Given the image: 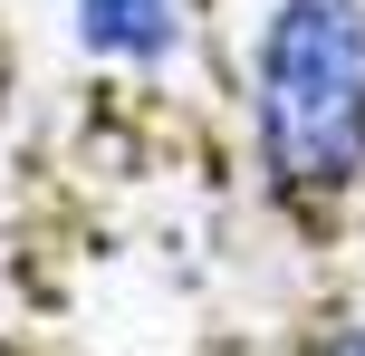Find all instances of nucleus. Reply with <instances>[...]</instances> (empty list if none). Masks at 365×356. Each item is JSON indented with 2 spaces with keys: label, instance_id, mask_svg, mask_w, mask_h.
<instances>
[{
  "label": "nucleus",
  "instance_id": "f03ea898",
  "mask_svg": "<svg viewBox=\"0 0 365 356\" xmlns=\"http://www.w3.org/2000/svg\"><path fill=\"white\" fill-rule=\"evenodd\" d=\"M68 19H77V49L125 77H154L182 49V0H68Z\"/></svg>",
  "mask_w": 365,
  "mask_h": 356
},
{
  "label": "nucleus",
  "instance_id": "f257e3e1",
  "mask_svg": "<svg viewBox=\"0 0 365 356\" xmlns=\"http://www.w3.org/2000/svg\"><path fill=\"white\" fill-rule=\"evenodd\" d=\"M250 154L289 212L365 193V0H269L250 39Z\"/></svg>",
  "mask_w": 365,
  "mask_h": 356
},
{
  "label": "nucleus",
  "instance_id": "7ed1b4c3",
  "mask_svg": "<svg viewBox=\"0 0 365 356\" xmlns=\"http://www.w3.org/2000/svg\"><path fill=\"white\" fill-rule=\"evenodd\" d=\"M298 356H365V318H327V327H308V347Z\"/></svg>",
  "mask_w": 365,
  "mask_h": 356
}]
</instances>
